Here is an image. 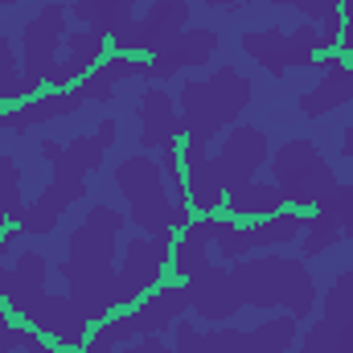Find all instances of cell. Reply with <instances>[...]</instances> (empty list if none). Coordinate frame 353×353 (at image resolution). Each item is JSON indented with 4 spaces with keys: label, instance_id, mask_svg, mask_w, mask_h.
<instances>
[{
    "label": "cell",
    "instance_id": "6da1fadb",
    "mask_svg": "<svg viewBox=\"0 0 353 353\" xmlns=\"http://www.w3.org/2000/svg\"><path fill=\"white\" fill-rule=\"evenodd\" d=\"M119 230L123 214L111 205H90L87 218L70 230L66 255L58 263V275L66 279V296L83 308L90 325L119 312L115 304V255H119Z\"/></svg>",
    "mask_w": 353,
    "mask_h": 353
},
{
    "label": "cell",
    "instance_id": "7bdbcfd3",
    "mask_svg": "<svg viewBox=\"0 0 353 353\" xmlns=\"http://www.w3.org/2000/svg\"><path fill=\"white\" fill-rule=\"evenodd\" d=\"M62 353H74V350H62Z\"/></svg>",
    "mask_w": 353,
    "mask_h": 353
},
{
    "label": "cell",
    "instance_id": "b9f144b4",
    "mask_svg": "<svg viewBox=\"0 0 353 353\" xmlns=\"http://www.w3.org/2000/svg\"><path fill=\"white\" fill-rule=\"evenodd\" d=\"M8 4H21V0H0V8H8Z\"/></svg>",
    "mask_w": 353,
    "mask_h": 353
},
{
    "label": "cell",
    "instance_id": "44dd1931",
    "mask_svg": "<svg viewBox=\"0 0 353 353\" xmlns=\"http://www.w3.org/2000/svg\"><path fill=\"white\" fill-rule=\"evenodd\" d=\"M79 107H83L79 87H70V90H37V94L12 103L8 111H0V128H8V132H29V128H37V123L62 119V115H70V111H79Z\"/></svg>",
    "mask_w": 353,
    "mask_h": 353
},
{
    "label": "cell",
    "instance_id": "f1b7e54d",
    "mask_svg": "<svg viewBox=\"0 0 353 353\" xmlns=\"http://www.w3.org/2000/svg\"><path fill=\"white\" fill-rule=\"evenodd\" d=\"M341 243V226L329 201H321L308 218H304V239H300V259H316L325 251H333Z\"/></svg>",
    "mask_w": 353,
    "mask_h": 353
},
{
    "label": "cell",
    "instance_id": "277c9868",
    "mask_svg": "<svg viewBox=\"0 0 353 353\" xmlns=\"http://www.w3.org/2000/svg\"><path fill=\"white\" fill-rule=\"evenodd\" d=\"M115 185L132 210V222L140 234H176L193 222V210H181L169 189H165V169L148 152H132L115 165Z\"/></svg>",
    "mask_w": 353,
    "mask_h": 353
},
{
    "label": "cell",
    "instance_id": "d6986e66",
    "mask_svg": "<svg viewBox=\"0 0 353 353\" xmlns=\"http://www.w3.org/2000/svg\"><path fill=\"white\" fill-rule=\"evenodd\" d=\"M185 308H189V292H185V283L165 279L161 288H152L144 300H136V304L128 308V321H132L136 337H161V333H169L176 321H181Z\"/></svg>",
    "mask_w": 353,
    "mask_h": 353
},
{
    "label": "cell",
    "instance_id": "9c48e42d",
    "mask_svg": "<svg viewBox=\"0 0 353 353\" xmlns=\"http://www.w3.org/2000/svg\"><path fill=\"white\" fill-rule=\"evenodd\" d=\"M62 46H66V8L62 4L37 8V17L21 29V74H25L33 94L41 87H50Z\"/></svg>",
    "mask_w": 353,
    "mask_h": 353
},
{
    "label": "cell",
    "instance_id": "d6a6232c",
    "mask_svg": "<svg viewBox=\"0 0 353 353\" xmlns=\"http://www.w3.org/2000/svg\"><path fill=\"white\" fill-rule=\"evenodd\" d=\"M33 90L25 83V74H21V58L12 54V41L8 37H0V103H21V99H29Z\"/></svg>",
    "mask_w": 353,
    "mask_h": 353
},
{
    "label": "cell",
    "instance_id": "5b68a950",
    "mask_svg": "<svg viewBox=\"0 0 353 353\" xmlns=\"http://www.w3.org/2000/svg\"><path fill=\"white\" fill-rule=\"evenodd\" d=\"M267 165H271V176H275V189L296 210H308V205L316 210L341 185L337 173H333V165L321 157V148L312 140H288V144H279V152Z\"/></svg>",
    "mask_w": 353,
    "mask_h": 353
},
{
    "label": "cell",
    "instance_id": "7c38bea8",
    "mask_svg": "<svg viewBox=\"0 0 353 353\" xmlns=\"http://www.w3.org/2000/svg\"><path fill=\"white\" fill-rule=\"evenodd\" d=\"M25 325H33V329H37L41 337H50L58 350H74V353H83L87 333H90V321L83 316V308H79L66 292H50V288L37 296V304L29 308Z\"/></svg>",
    "mask_w": 353,
    "mask_h": 353
},
{
    "label": "cell",
    "instance_id": "4fadbf2b",
    "mask_svg": "<svg viewBox=\"0 0 353 353\" xmlns=\"http://www.w3.org/2000/svg\"><path fill=\"white\" fill-rule=\"evenodd\" d=\"M181 169H185V189H189V205L197 218H214L226 205V185L214 165V157L205 152L201 140H185L181 144Z\"/></svg>",
    "mask_w": 353,
    "mask_h": 353
},
{
    "label": "cell",
    "instance_id": "7402d4cb",
    "mask_svg": "<svg viewBox=\"0 0 353 353\" xmlns=\"http://www.w3.org/2000/svg\"><path fill=\"white\" fill-rule=\"evenodd\" d=\"M103 58H107V37L103 33H94V29L66 33V58L58 62V70H54L46 90H70L74 83H83Z\"/></svg>",
    "mask_w": 353,
    "mask_h": 353
},
{
    "label": "cell",
    "instance_id": "e0dca14e",
    "mask_svg": "<svg viewBox=\"0 0 353 353\" xmlns=\"http://www.w3.org/2000/svg\"><path fill=\"white\" fill-rule=\"evenodd\" d=\"M218 337V350L222 353H288L300 341V321L292 312L283 316H271L255 329H214Z\"/></svg>",
    "mask_w": 353,
    "mask_h": 353
},
{
    "label": "cell",
    "instance_id": "ab89813d",
    "mask_svg": "<svg viewBox=\"0 0 353 353\" xmlns=\"http://www.w3.org/2000/svg\"><path fill=\"white\" fill-rule=\"evenodd\" d=\"M12 329H17V316L0 304V353H12L17 350V337H12Z\"/></svg>",
    "mask_w": 353,
    "mask_h": 353
},
{
    "label": "cell",
    "instance_id": "9a60e30c",
    "mask_svg": "<svg viewBox=\"0 0 353 353\" xmlns=\"http://www.w3.org/2000/svg\"><path fill=\"white\" fill-rule=\"evenodd\" d=\"M316 66H321V83L300 94V115L304 119H321V115L353 103V62L350 58L329 50V54L316 58Z\"/></svg>",
    "mask_w": 353,
    "mask_h": 353
},
{
    "label": "cell",
    "instance_id": "30bf717a",
    "mask_svg": "<svg viewBox=\"0 0 353 353\" xmlns=\"http://www.w3.org/2000/svg\"><path fill=\"white\" fill-rule=\"evenodd\" d=\"M181 29H189V0H152L144 17H132L119 33H111L115 54H157L165 41H173Z\"/></svg>",
    "mask_w": 353,
    "mask_h": 353
},
{
    "label": "cell",
    "instance_id": "83f0119b",
    "mask_svg": "<svg viewBox=\"0 0 353 353\" xmlns=\"http://www.w3.org/2000/svg\"><path fill=\"white\" fill-rule=\"evenodd\" d=\"M136 4H140V0H70L74 17H79L87 29L103 33V37L119 33V29L136 17Z\"/></svg>",
    "mask_w": 353,
    "mask_h": 353
},
{
    "label": "cell",
    "instance_id": "1f68e13d",
    "mask_svg": "<svg viewBox=\"0 0 353 353\" xmlns=\"http://www.w3.org/2000/svg\"><path fill=\"white\" fill-rule=\"evenodd\" d=\"M210 239H214L218 255H222V259H230V263H239V259H247V255H251L247 222H239V218H230V214H214V218H210Z\"/></svg>",
    "mask_w": 353,
    "mask_h": 353
},
{
    "label": "cell",
    "instance_id": "8992f818",
    "mask_svg": "<svg viewBox=\"0 0 353 353\" xmlns=\"http://www.w3.org/2000/svg\"><path fill=\"white\" fill-rule=\"evenodd\" d=\"M111 144H115V119H103L90 136H74V140H66V144L41 140V161H50V169H54L50 189H54L66 205L83 201V197H87V173H94V169L103 165V157H107Z\"/></svg>",
    "mask_w": 353,
    "mask_h": 353
},
{
    "label": "cell",
    "instance_id": "7a4b0ae2",
    "mask_svg": "<svg viewBox=\"0 0 353 353\" xmlns=\"http://www.w3.org/2000/svg\"><path fill=\"white\" fill-rule=\"evenodd\" d=\"M230 279L243 296V308H288L296 321H308L316 308V283L308 259L292 255H259V259H239L230 267Z\"/></svg>",
    "mask_w": 353,
    "mask_h": 353
},
{
    "label": "cell",
    "instance_id": "484cf974",
    "mask_svg": "<svg viewBox=\"0 0 353 353\" xmlns=\"http://www.w3.org/2000/svg\"><path fill=\"white\" fill-rule=\"evenodd\" d=\"M210 218H193L185 230H181V239L173 243V263H169V275H173L176 283H185L189 275H197L201 267L210 263Z\"/></svg>",
    "mask_w": 353,
    "mask_h": 353
},
{
    "label": "cell",
    "instance_id": "4dcf8cb0",
    "mask_svg": "<svg viewBox=\"0 0 353 353\" xmlns=\"http://www.w3.org/2000/svg\"><path fill=\"white\" fill-rule=\"evenodd\" d=\"M66 210H70V205H66V201H62V197L46 185V189H41V193H37V197L21 210L17 230H21V234H50V230L62 222V214H66Z\"/></svg>",
    "mask_w": 353,
    "mask_h": 353
},
{
    "label": "cell",
    "instance_id": "d4e9b609",
    "mask_svg": "<svg viewBox=\"0 0 353 353\" xmlns=\"http://www.w3.org/2000/svg\"><path fill=\"white\" fill-rule=\"evenodd\" d=\"M283 205H288V201H283V193L275 189V181H251V185L226 193L222 214H230V218H239V222H255V218L279 214Z\"/></svg>",
    "mask_w": 353,
    "mask_h": 353
},
{
    "label": "cell",
    "instance_id": "60d3db41",
    "mask_svg": "<svg viewBox=\"0 0 353 353\" xmlns=\"http://www.w3.org/2000/svg\"><path fill=\"white\" fill-rule=\"evenodd\" d=\"M341 157H345V161H353V123L341 132Z\"/></svg>",
    "mask_w": 353,
    "mask_h": 353
},
{
    "label": "cell",
    "instance_id": "52a82bcc",
    "mask_svg": "<svg viewBox=\"0 0 353 353\" xmlns=\"http://www.w3.org/2000/svg\"><path fill=\"white\" fill-rule=\"evenodd\" d=\"M173 243L176 234H136L123 243V259L115 267V304L119 308H132L136 300H144L152 288H161L169 279Z\"/></svg>",
    "mask_w": 353,
    "mask_h": 353
},
{
    "label": "cell",
    "instance_id": "ffe728a7",
    "mask_svg": "<svg viewBox=\"0 0 353 353\" xmlns=\"http://www.w3.org/2000/svg\"><path fill=\"white\" fill-rule=\"evenodd\" d=\"M136 119H140V144H144V152L176 148L181 115H176V99L165 87H152V90L140 94V103H136Z\"/></svg>",
    "mask_w": 353,
    "mask_h": 353
},
{
    "label": "cell",
    "instance_id": "3957f363",
    "mask_svg": "<svg viewBox=\"0 0 353 353\" xmlns=\"http://www.w3.org/2000/svg\"><path fill=\"white\" fill-rule=\"evenodd\" d=\"M251 79L239 74L234 66H222L205 79L181 83V136L210 144L218 132L234 128L251 103Z\"/></svg>",
    "mask_w": 353,
    "mask_h": 353
},
{
    "label": "cell",
    "instance_id": "f35d334b",
    "mask_svg": "<svg viewBox=\"0 0 353 353\" xmlns=\"http://www.w3.org/2000/svg\"><path fill=\"white\" fill-rule=\"evenodd\" d=\"M111 353H173V345L161 341V337H140V341H128V345H119Z\"/></svg>",
    "mask_w": 353,
    "mask_h": 353
},
{
    "label": "cell",
    "instance_id": "836d02e7",
    "mask_svg": "<svg viewBox=\"0 0 353 353\" xmlns=\"http://www.w3.org/2000/svg\"><path fill=\"white\" fill-rule=\"evenodd\" d=\"M25 210V197H21V169L8 152H0V222H17Z\"/></svg>",
    "mask_w": 353,
    "mask_h": 353
},
{
    "label": "cell",
    "instance_id": "2e32d148",
    "mask_svg": "<svg viewBox=\"0 0 353 353\" xmlns=\"http://www.w3.org/2000/svg\"><path fill=\"white\" fill-rule=\"evenodd\" d=\"M214 54H218V33H214V29H181L173 41H165V46L148 58V74H144V79L165 83V79H173L176 70L205 66Z\"/></svg>",
    "mask_w": 353,
    "mask_h": 353
},
{
    "label": "cell",
    "instance_id": "ba28073f",
    "mask_svg": "<svg viewBox=\"0 0 353 353\" xmlns=\"http://www.w3.org/2000/svg\"><path fill=\"white\" fill-rule=\"evenodd\" d=\"M239 46H243V54H251L263 66L267 74L283 79L288 70H304V66H312L321 58V29L312 21H304L292 33H283L275 25L271 29H247L239 37Z\"/></svg>",
    "mask_w": 353,
    "mask_h": 353
},
{
    "label": "cell",
    "instance_id": "603a6c76",
    "mask_svg": "<svg viewBox=\"0 0 353 353\" xmlns=\"http://www.w3.org/2000/svg\"><path fill=\"white\" fill-rule=\"evenodd\" d=\"M140 74H148V58L115 54V50H111V58H103L87 79L79 83V94H83V103H107L111 90L119 87L123 79H140Z\"/></svg>",
    "mask_w": 353,
    "mask_h": 353
},
{
    "label": "cell",
    "instance_id": "5bb4252c",
    "mask_svg": "<svg viewBox=\"0 0 353 353\" xmlns=\"http://www.w3.org/2000/svg\"><path fill=\"white\" fill-rule=\"evenodd\" d=\"M185 292H189V308L205 321V325H226L239 308H243V296L230 279L226 267H201L197 275L185 279Z\"/></svg>",
    "mask_w": 353,
    "mask_h": 353
},
{
    "label": "cell",
    "instance_id": "8fae6325",
    "mask_svg": "<svg viewBox=\"0 0 353 353\" xmlns=\"http://www.w3.org/2000/svg\"><path fill=\"white\" fill-rule=\"evenodd\" d=\"M267 161H271V140H267L263 128H255V123H234V128L226 132V140H222V152L214 157L226 193L251 185L255 173L263 169Z\"/></svg>",
    "mask_w": 353,
    "mask_h": 353
},
{
    "label": "cell",
    "instance_id": "cb8c5ba5",
    "mask_svg": "<svg viewBox=\"0 0 353 353\" xmlns=\"http://www.w3.org/2000/svg\"><path fill=\"white\" fill-rule=\"evenodd\" d=\"M321 325L337 337V345L353 353V267L333 279V288L321 300Z\"/></svg>",
    "mask_w": 353,
    "mask_h": 353
},
{
    "label": "cell",
    "instance_id": "74e56055",
    "mask_svg": "<svg viewBox=\"0 0 353 353\" xmlns=\"http://www.w3.org/2000/svg\"><path fill=\"white\" fill-rule=\"evenodd\" d=\"M12 337H17V350H21V353H62L58 345H50V341H46L33 325H25V321H17Z\"/></svg>",
    "mask_w": 353,
    "mask_h": 353
},
{
    "label": "cell",
    "instance_id": "ac0fdd59",
    "mask_svg": "<svg viewBox=\"0 0 353 353\" xmlns=\"http://www.w3.org/2000/svg\"><path fill=\"white\" fill-rule=\"evenodd\" d=\"M41 292H46V255L41 251H21L12 267L0 263V304L17 321L29 316V308L37 304Z\"/></svg>",
    "mask_w": 353,
    "mask_h": 353
},
{
    "label": "cell",
    "instance_id": "8d00e7d4",
    "mask_svg": "<svg viewBox=\"0 0 353 353\" xmlns=\"http://www.w3.org/2000/svg\"><path fill=\"white\" fill-rule=\"evenodd\" d=\"M296 345H300V353H345L341 345H337V337H333L321 321H316V325H312V329L296 341Z\"/></svg>",
    "mask_w": 353,
    "mask_h": 353
},
{
    "label": "cell",
    "instance_id": "4316f807",
    "mask_svg": "<svg viewBox=\"0 0 353 353\" xmlns=\"http://www.w3.org/2000/svg\"><path fill=\"white\" fill-rule=\"evenodd\" d=\"M304 218L300 210H279L271 218H255L247 222V239H251V251H275L283 243H296L304 234Z\"/></svg>",
    "mask_w": 353,
    "mask_h": 353
},
{
    "label": "cell",
    "instance_id": "d590c367",
    "mask_svg": "<svg viewBox=\"0 0 353 353\" xmlns=\"http://www.w3.org/2000/svg\"><path fill=\"white\" fill-rule=\"evenodd\" d=\"M337 214V226H341V239H353V181L350 185H337L329 197H325Z\"/></svg>",
    "mask_w": 353,
    "mask_h": 353
},
{
    "label": "cell",
    "instance_id": "f546056e",
    "mask_svg": "<svg viewBox=\"0 0 353 353\" xmlns=\"http://www.w3.org/2000/svg\"><path fill=\"white\" fill-rule=\"evenodd\" d=\"M279 8H300L304 21H321V54L337 50L341 41V0H271Z\"/></svg>",
    "mask_w": 353,
    "mask_h": 353
},
{
    "label": "cell",
    "instance_id": "e575fe53",
    "mask_svg": "<svg viewBox=\"0 0 353 353\" xmlns=\"http://www.w3.org/2000/svg\"><path fill=\"white\" fill-rule=\"evenodd\" d=\"M173 329H176L173 353H222V350H218L214 329H210V333H201V329H197V325H189V321H176Z\"/></svg>",
    "mask_w": 353,
    "mask_h": 353
}]
</instances>
